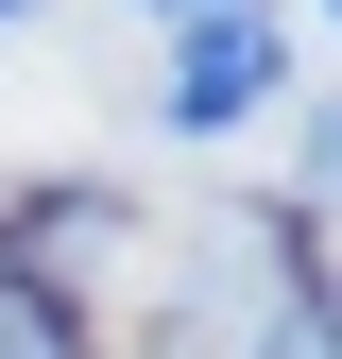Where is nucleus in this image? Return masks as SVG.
Wrapping results in <instances>:
<instances>
[{
  "instance_id": "1",
  "label": "nucleus",
  "mask_w": 342,
  "mask_h": 359,
  "mask_svg": "<svg viewBox=\"0 0 342 359\" xmlns=\"http://www.w3.org/2000/svg\"><path fill=\"white\" fill-rule=\"evenodd\" d=\"M274 86H291L274 18H189V52H171V120H189V137H223V120H256Z\"/></svg>"
},
{
  "instance_id": "2",
  "label": "nucleus",
  "mask_w": 342,
  "mask_h": 359,
  "mask_svg": "<svg viewBox=\"0 0 342 359\" xmlns=\"http://www.w3.org/2000/svg\"><path fill=\"white\" fill-rule=\"evenodd\" d=\"M0 359H86V342H69V308H52V291H34V274H18V257H0Z\"/></svg>"
},
{
  "instance_id": "3",
  "label": "nucleus",
  "mask_w": 342,
  "mask_h": 359,
  "mask_svg": "<svg viewBox=\"0 0 342 359\" xmlns=\"http://www.w3.org/2000/svg\"><path fill=\"white\" fill-rule=\"evenodd\" d=\"M240 359H342V291H291V308H274V325H256V342H240Z\"/></svg>"
},
{
  "instance_id": "4",
  "label": "nucleus",
  "mask_w": 342,
  "mask_h": 359,
  "mask_svg": "<svg viewBox=\"0 0 342 359\" xmlns=\"http://www.w3.org/2000/svg\"><path fill=\"white\" fill-rule=\"evenodd\" d=\"M137 18H240V0H137Z\"/></svg>"
},
{
  "instance_id": "5",
  "label": "nucleus",
  "mask_w": 342,
  "mask_h": 359,
  "mask_svg": "<svg viewBox=\"0 0 342 359\" xmlns=\"http://www.w3.org/2000/svg\"><path fill=\"white\" fill-rule=\"evenodd\" d=\"M0 18H18V0H0Z\"/></svg>"
}]
</instances>
